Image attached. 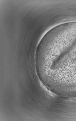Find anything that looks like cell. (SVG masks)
I'll use <instances>...</instances> for the list:
<instances>
[{"label":"cell","mask_w":76,"mask_h":121,"mask_svg":"<svg viewBox=\"0 0 76 121\" xmlns=\"http://www.w3.org/2000/svg\"><path fill=\"white\" fill-rule=\"evenodd\" d=\"M37 63L49 84L76 87V38L60 42L43 52L38 56Z\"/></svg>","instance_id":"cell-1"}]
</instances>
